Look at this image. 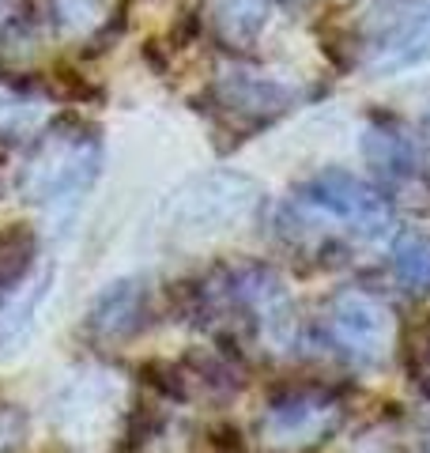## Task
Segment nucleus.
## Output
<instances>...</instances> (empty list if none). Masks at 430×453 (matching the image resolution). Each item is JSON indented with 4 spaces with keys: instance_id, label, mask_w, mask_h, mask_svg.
<instances>
[{
    "instance_id": "6e6552de",
    "label": "nucleus",
    "mask_w": 430,
    "mask_h": 453,
    "mask_svg": "<svg viewBox=\"0 0 430 453\" xmlns=\"http://www.w3.org/2000/svg\"><path fill=\"white\" fill-rule=\"evenodd\" d=\"M328 416V404L321 396H310V393H295L287 401L272 404V412L265 419V431L276 438V442H303L306 434L321 431V423Z\"/></svg>"
},
{
    "instance_id": "4468645a",
    "label": "nucleus",
    "mask_w": 430,
    "mask_h": 453,
    "mask_svg": "<svg viewBox=\"0 0 430 453\" xmlns=\"http://www.w3.org/2000/svg\"><path fill=\"white\" fill-rule=\"evenodd\" d=\"M53 16L65 35H83L103 19V0H53Z\"/></svg>"
},
{
    "instance_id": "423d86ee",
    "label": "nucleus",
    "mask_w": 430,
    "mask_h": 453,
    "mask_svg": "<svg viewBox=\"0 0 430 453\" xmlns=\"http://www.w3.org/2000/svg\"><path fill=\"white\" fill-rule=\"evenodd\" d=\"M215 91H219V103L227 110L242 113V118H257V121H268L291 106V91H287L280 80H268V76H257V73L223 76Z\"/></svg>"
},
{
    "instance_id": "9b49d317",
    "label": "nucleus",
    "mask_w": 430,
    "mask_h": 453,
    "mask_svg": "<svg viewBox=\"0 0 430 453\" xmlns=\"http://www.w3.org/2000/svg\"><path fill=\"white\" fill-rule=\"evenodd\" d=\"M38 234L31 223H12L0 231V291H12L35 268Z\"/></svg>"
},
{
    "instance_id": "20e7f679",
    "label": "nucleus",
    "mask_w": 430,
    "mask_h": 453,
    "mask_svg": "<svg viewBox=\"0 0 430 453\" xmlns=\"http://www.w3.org/2000/svg\"><path fill=\"white\" fill-rule=\"evenodd\" d=\"M143 314H148V280L125 276L98 291L91 306V329L106 340H125L143 325Z\"/></svg>"
},
{
    "instance_id": "f3484780",
    "label": "nucleus",
    "mask_w": 430,
    "mask_h": 453,
    "mask_svg": "<svg viewBox=\"0 0 430 453\" xmlns=\"http://www.w3.org/2000/svg\"><path fill=\"white\" fill-rule=\"evenodd\" d=\"M419 136H423V144H430V106H426V113L419 118Z\"/></svg>"
},
{
    "instance_id": "1a4fd4ad",
    "label": "nucleus",
    "mask_w": 430,
    "mask_h": 453,
    "mask_svg": "<svg viewBox=\"0 0 430 453\" xmlns=\"http://www.w3.org/2000/svg\"><path fill=\"white\" fill-rule=\"evenodd\" d=\"M50 288H53V268H46V276H42L27 295H19L16 306L0 314V359L16 356V351L27 344V336L35 333V321H38L35 314H38V306L46 303Z\"/></svg>"
},
{
    "instance_id": "f03ea898",
    "label": "nucleus",
    "mask_w": 430,
    "mask_h": 453,
    "mask_svg": "<svg viewBox=\"0 0 430 453\" xmlns=\"http://www.w3.org/2000/svg\"><path fill=\"white\" fill-rule=\"evenodd\" d=\"M303 201L318 211H328V216L340 219L351 234L366 238V242L381 238L393 223L385 193L378 186H370V181L348 174V170H336V166H328L318 178L306 181Z\"/></svg>"
},
{
    "instance_id": "ddd939ff",
    "label": "nucleus",
    "mask_w": 430,
    "mask_h": 453,
    "mask_svg": "<svg viewBox=\"0 0 430 453\" xmlns=\"http://www.w3.org/2000/svg\"><path fill=\"white\" fill-rule=\"evenodd\" d=\"M430 61V12H426V19L415 27V35L400 46L393 57H385V61H378V65H370L378 76H393V73H404V68H411V65H426Z\"/></svg>"
},
{
    "instance_id": "f8f14e48",
    "label": "nucleus",
    "mask_w": 430,
    "mask_h": 453,
    "mask_svg": "<svg viewBox=\"0 0 430 453\" xmlns=\"http://www.w3.org/2000/svg\"><path fill=\"white\" fill-rule=\"evenodd\" d=\"M393 276L408 291H430V234H404L393 246Z\"/></svg>"
},
{
    "instance_id": "7ed1b4c3",
    "label": "nucleus",
    "mask_w": 430,
    "mask_h": 453,
    "mask_svg": "<svg viewBox=\"0 0 430 453\" xmlns=\"http://www.w3.org/2000/svg\"><path fill=\"white\" fill-rule=\"evenodd\" d=\"M328 333L343 348V356L358 366H370L385 356L393 333V318L385 303L366 291H343L328 310Z\"/></svg>"
},
{
    "instance_id": "0eeeda50",
    "label": "nucleus",
    "mask_w": 430,
    "mask_h": 453,
    "mask_svg": "<svg viewBox=\"0 0 430 453\" xmlns=\"http://www.w3.org/2000/svg\"><path fill=\"white\" fill-rule=\"evenodd\" d=\"M250 201H253V186L246 178H238V174L208 178L200 186V193L189 196V204H185V223H208V231H211V226L242 216Z\"/></svg>"
},
{
    "instance_id": "dca6fc26",
    "label": "nucleus",
    "mask_w": 430,
    "mask_h": 453,
    "mask_svg": "<svg viewBox=\"0 0 430 453\" xmlns=\"http://www.w3.org/2000/svg\"><path fill=\"white\" fill-rule=\"evenodd\" d=\"M23 431H27V416L19 412V408L0 404V449L16 446L19 438H23Z\"/></svg>"
},
{
    "instance_id": "39448f33",
    "label": "nucleus",
    "mask_w": 430,
    "mask_h": 453,
    "mask_svg": "<svg viewBox=\"0 0 430 453\" xmlns=\"http://www.w3.org/2000/svg\"><path fill=\"white\" fill-rule=\"evenodd\" d=\"M363 159L374 170V178L385 189H404L419 178V159H415L411 140L396 125H370L363 133Z\"/></svg>"
},
{
    "instance_id": "f257e3e1",
    "label": "nucleus",
    "mask_w": 430,
    "mask_h": 453,
    "mask_svg": "<svg viewBox=\"0 0 430 453\" xmlns=\"http://www.w3.org/2000/svg\"><path fill=\"white\" fill-rule=\"evenodd\" d=\"M98 166H103V148L98 140L88 136H68L61 125L42 140L38 155L27 166L23 189L31 201H42L50 208H68L80 204L83 193L95 186Z\"/></svg>"
},
{
    "instance_id": "9d476101",
    "label": "nucleus",
    "mask_w": 430,
    "mask_h": 453,
    "mask_svg": "<svg viewBox=\"0 0 430 453\" xmlns=\"http://www.w3.org/2000/svg\"><path fill=\"white\" fill-rule=\"evenodd\" d=\"M268 23V0H215V27L231 46H253Z\"/></svg>"
},
{
    "instance_id": "2eb2a0df",
    "label": "nucleus",
    "mask_w": 430,
    "mask_h": 453,
    "mask_svg": "<svg viewBox=\"0 0 430 453\" xmlns=\"http://www.w3.org/2000/svg\"><path fill=\"white\" fill-rule=\"evenodd\" d=\"M35 103L0 91V136H23L35 125Z\"/></svg>"
}]
</instances>
